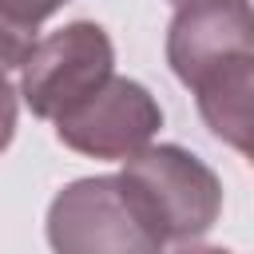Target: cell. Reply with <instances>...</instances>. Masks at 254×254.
I'll list each match as a JSON object with an SVG mask.
<instances>
[{
  "mask_svg": "<svg viewBox=\"0 0 254 254\" xmlns=\"http://www.w3.org/2000/svg\"><path fill=\"white\" fill-rule=\"evenodd\" d=\"M159 127L163 111L155 95L127 75H107L87 99L56 115V139L91 159H127L143 151Z\"/></svg>",
  "mask_w": 254,
  "mask_h": 254,
  "instance_id": "277c9868",
  "label": "cell"
},
{
  "mask_svg": "<svg viewBox=\"0 0 254 254\" xmlns=\"http://www.w3.org/2000/svg\"><path fill=\"white\" fill-rule=\"evenodd\" d=\"M48 242L60 254H155L115 175L79 179L48 206Z\"/></svg>",
  "mask_w": 254,
  "mask_h": 254,
  "instance_id": "3957f363",
  "label": "cell"
},
{
  "mask_svg": "<svg viewBox=\"0 0 254 254\" xmlns=\"http://www.w3.org/2000/svg\"><path fill=\"white\" fill-rule=\"evenodd\" d=\"M254 52V4L250 0H187L167 28V64L194 87L214 64Z\"/></svg>",
  "mask_w": 254,
  "mask_h": 254,
  "instance_id": "5b68a950",
  "label": "cell"
},
{
  "mask_svg": "<svg viewBox=\"0 0 254 254\" xmlns=\"http://www.w3.org/2000/svg\"><path fill=\"white\" fill-rule=\"evenodd\" d=\"M123 198L131 202L143 230L155 246H187L198 242L222 210L218 175L190 151L175 143L143 147L123 159V175H115Z\"/></svg>",
  "mask_w": 254,
  "mask_h": 254,
  "instance_id": "6da1fadb",
  "label": "cell"
},
{
  "mask_svg": "<svg viewBox=\"0 0 254 254\" xmlns=\"http://www.w3.org/2000/svg\"><path fill=\"white\" fill-rule=\"evenodd\" d=\"M171 4H175V8H179V4H187V0H171Z\"/></svg>",
  "mask_w": 254,
  "mask_h": 254,
  "instance_id": "30bf717a",
  "label": "cell"
},
{
  "mask_svg": "<svg viewBox=\"0 0 254 254\" xmlns=\"http://www.w3.org/2000/svg\"><path fill=\"white\" fill-rule=\"evenodd\" d=\"M250 167H254V159H250Z\"/></svg>",
  "mask_w": 254,
  "mask_h": 254,
  "instance_id": "8fae6325",
  "label": "cell"
},
{
  "mask_svg": "<svg viewBox=\"0 0 254 254\" xmlns=\"http://www.w3.org/2000/svg\"><path fill=\"white\" fill-rule=\"evenodd\" d=\"M12 135H16V91H12V83L0 71V155L12 143Z\"/></svg>",
  "mask_w": 254,
  "mask_h": 254,
  "instance_id": "9c48e42d",
  "label": "cell"
},
{
  "mask_svg": "<svg viewBox=\"0 0 254 254\" xmlns=\"http://www.w3.org/2000/svg\"><path fill=\"white\" fill-rule=\"evenodd\" d=\"M115 67V48L107 32L91 20H75L48 40L32 44L20 64V95L36 119H56L60 111L87 99L99 83H107Z\"/></svg>",
  "mask_w": 254,
  "mask_h": 254,
  "instance_id": "7a4b0ae2",
  "label": "cell"
},
{
  "mask_svg": "<svg viewBox=\"0 0 254 254\" xmlns=\"http://www.w3.org/2000/svg\"><path fill=\"white\" fill-rule=\"evenodd\" d=\"M64 4H67V0H0V12H8L12 20L36 28V24H44L48 16H56Z\"/></svg>",
  "mask_w": 254,
  "mask_h": 254,
  "instance_id": "ba28073f",
  "label": "cell"
},
{
  "mask_svg": "<svg viewBox=\"0 0 254 254\" xmlns=\"http://www.w3.org/2000/svg\"><path fill=\"white\" fill-rule=\"evenodd\" d=\"M198 115L206 131L254 159V52H238L222 64H214L194 87Z\"/></svg>",
  "mask_w": 254,
  "mask_h": 254,
  "instance_id": "8992f818",
  "label": "cell"
},
{
  "mask_svg": "<svg viewBox=\"0 0 254 254\" xmlns=\"http://www.w3.org/2000/svg\"><path fill=\"white\" fill-rule=\"evenodd\" d=\"M32 32L36 28H28V24H20V20H12L8 12H0V71H8V67H20L24 60H28V52H32Z\"/></svg>",
  "mask_w": 254,
  "mask_h": 254,
  "instance_id": "52a82bcc",
  "label": "cell"
}]
</instances>
